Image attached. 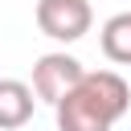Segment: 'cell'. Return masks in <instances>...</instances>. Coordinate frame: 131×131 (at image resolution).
<instances>
[{
  "mask_svg": "<svg viewBox=\"0 0 131 131\" xmlns=\"http://www.w3.org/2000/svg\"><path fill=\"white\" fill-rule=\"evenodd\" d=\"M131 106V86L115 70H86V78L53 106L57 131H111Z\"/></svg>",
  "mask_w": 131,
  "mask_h": 131,
  "instance_id": "obj_1",
  "label": "cell"
},
{
  "mask_svg": "<svg viewBox=\"0 0 131 131\" xmlns=\"http://www.w3.org/2000/svg\"><path fill=\"white\" fill-rule=\"evenodd\" d=\"M33 16H37V29L49 41H61V45L82 41L90 33V25H94L90 0H37Z\"/></svg>",
  "mask_w": 131,
  "mask_h": 131,
  "instance_id": "obj_2",
  "label": "cell"
},
{
  "mask_svg": "<svg viewBox=\"0 0 131 131\" xmlns=\"http://www.w3.org/2000/svg\"><path fill=\"white\" fill-rule=\"evenodd\" d=\"M82 78H86V66H82L74 53H41L37 66H33V90H37V98H45L49 106H57Z\"/></svg>",
  "mask_w": 131,
  "mask_h": 131,
  "instance_id": "obj_3",
  "label": "cell"
},
{
  "mask_svg": "<svg viewBox=\"0 0 131 131\" xmlns=\"http://www.w3.org/2000/svg\"><path fill=\"white\" fill-rule=\"evenodd\" d=\"M33 94L37 90L25 86L20 78H0V131H16L33 119V106H37Z\"/></svg>",
  "mask_w": 131,
  "mask_h": 131,
  "instance_id": "obj_4",
  "label": "cell"
},
{
  "mask_svg": "<svg viewBox=\"0 0 131 131\" xmlns=\"http://www.w3.org/2000/svg\"><path fill=\"white\" fill-rule=\"evenodd\" d=\"M98 45H102L106 61H115V66H131V12H115V16L102 25Z\"/></svg>",
  "mask_w": 131,
  "mask_h": 131,
  "instance_id": "obj_5",
  "label": "cell"
}]
</instances>
